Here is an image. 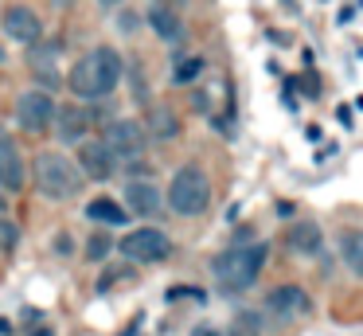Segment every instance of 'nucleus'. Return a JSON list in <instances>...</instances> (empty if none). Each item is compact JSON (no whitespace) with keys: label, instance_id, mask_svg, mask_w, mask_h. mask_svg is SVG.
I'll list each match as a JSON object with an SVG mask.
<instances>
[{"label":"nucleus","instance_id":"obj_19","mask_svg":"<svg viewBox=\"0 0 363 336\" xmlns=\"http://www.w3.org/2000/svg\"><path fill=\"white\" fill-rule=\"evenodd\" d=\"M340 254H344L347 270L363 273V234L359 231H344L340 234Z\"/></svg>","mask_w":363,"mask_h":336},{"label":"nucleus","instance_id":"obj_5","mask_svg":"<svg viewBox=\"0 0 363 336\" xmlns=\"http://www.w3.org/2000/svg\"><path fill=\"white\" fill-rule=\"evenodd\" d=\"M118 250L129 258V262H141V266H157L172 254V239H168L160 227H137L129 231L125 239H118Z\"/></svg>","mask_w":363,"mask_h":336},{"label":"nucleus","instance_id":"obj_3","mask_svg":"<svg viewBox=\"0 0 363 336\" xmlns=\"http://www.w3.org/2000/svg\"><path fill=\"white\" fill-rule=\"evenodd\" d=\"M32 180H35V188H40L43 200H55V203L74 200L79 188H82L79 164H74L67 153H59V148H43V153H35Z\"/></svg>","mask_w":363,"mask_h":336},{"label":"nucleus","instance_id":"obj_2","mask_svg":"<svg viewBox=\"0 0 363 336\" xmlns=\"http://www.w3.org/2000/svg\"><path fill=\"white\" fill-rule=\"evenodd\" d=\"M266 258H269L266 242H235V246H227L223 254H215V262H211L215 281H219L227 293H242V289H250L254 281H258Z\"/></svg>","mask_w":363,"mask_h":336},{"label":"nucleus","instance_id":"obj_17","mask_svg":"<svg viewBox=\"0 0 363 336\" xmlns=\"http://www.w3.org/2000/svg\"><path fill=\"white\" fill-rule=\"evenodd\" d=\"M145 133H149V137H157V141H172L176 133H180V121H176V114L168 106H157L149 114V121H145Z\"/></svg>","mask_w":363,"mask_h":336},{"label":"nucleus","instance_id":"obj_24","mask_svg":"<svg viewBox=\"0 0 363 336\" xmlns=\"http://www.w3.org/2000/svg\"><path fill=\"white\" fill-rule=\"evenodd\" d=\"M98 4H106V8H110V4H118V0H98Z\"/></svg>","mask_w":363,"mask_h":336},{"label":"nucleus","instance_id":"obj_13","mask_svg":"<svg viewBox=\"0 0 363 336\" xmlns=\"http://www.w3.org/2000/svg\"><path fill=\"white\" fill-rule=\"evenodd\" d=\"M160 203H164V195H160V188L152 184L149 176H145V180H133V184L125 188V211H133V215H141V219L157 215Z\"/></svg>","mask_w":363,"mask_h":336},{"label":"nucleus","instance_id":"obj_9","mask_svg":"<svg viewBox=\"0 0 363 336\" xmlns=\"http://www.w3.org/2000/svg\"><path fill=\"white\" fill-rule=\"evenodd\" d=\"M308 313V293L301 286H277L269 289L266 297V317L277 320V325H289V320L305 317Z\"/></svg>","mask_w":363,"mask_h":336},{"label":"nucleus","instance_id":"obj_15","mask_svg":"<svg viewBox=\"0 0 363 336\" xmlns=\"http://www.w3.org/2000/svg\"><path fill=\"white\" fill-rule=\"evenodd\" d=\"M285 242H289V250H293V254H301V258H313V254H320V250H324V234H320V227H316L313 219L293 223L289 234H285Z\"/></svg>","mask_w":363,"mask_h":336},{"label":"nucleus","instance_id":"obj_23","mask_svg":"<svg viewBox=\"0 0 363 336\" xmlns=\"http://www.w3.org/2000/svg\"><path fill=\"white\" fill-rule=\"evenodd\" d=\"M4 63H9V55H4V43H0V67H4Z\"/></svg>","mask_w":363,"mask_h":336},{"label":"nucleus","instance_id":"obj_21","mask_svg":"<svg viewBox=\"0 0 363 336\" xmlns=\"http://www.w3.org/2000/svg\"><path fill=\"white\" fill-rule=\"evenodd\" d=\"M113 250V239H106V234H90V242H86V258H106Z\"/></svg>","mask_w":363,"mask_h":336},{"label":"nucleus","instance_id":"obj_18","mask_svg":"<svg viewBox=\"0 0 363 336\" xmlns=\"http://www.w3.org/2000/svg\"><path fill=\"white\" fill-rule=\"evenodd\" d=\"M203 70H207V59H203V55H184V59L172 63V82H176V86H188V82H196Z\"/></svg>","mask_w":363,"mask_h":336},{"label":"nucleus","instance_id":"obj_8","mask_svg":"<svg viewBox=\"0 0 363 336\" xmlns=\"http://www.w3.org/2000/svg\"><path fill=\"white\" fill-rule=\"evenodd\" d=\"M0 28H4V36H9L12 43H20V47H32V43H40V39H43V20L28 4H9V8H4Z\"/></svg>","mask_w":363,"mask_h":336},{"label":"nucleus","instance_id":"obj_16","mask_svg":"<svg viewBox=\"0 0 363 336\" xmlns=\"http://www.w3.org/2000/svg\"><path fill=\"white\" fill-rule=\"evenodd\" d=\"M86 219L106 223V227H125V223H129V211L121 207V203H113L110 195H98V200L86 203Z\"/></svg>","mask_w":363,"mask_h":336},{"label":"nucleus","instance_id":"obj_14","mask_svg":"<svg viewBox=\"0 0 363 336\" xmlns=\"http://www.w3.org/2000/svg\"><path fill=\"white\" fill-rule=\"evenodd\" d=\"M145 20H149V28L157 31V39H164V43H180L184 39V20L176 16V4L157 0V4H149Z\"/></svg>","mask_w":363,"mask_h":336},{"label":"nucleus","instance_id":"obj_25","mask_svg":"<svg viewBox=\"0 0 363 336\" xmlns=\"http://www.w3.org/2000/svg\"><path fill=\"white\" fill-rule=\"evenodd\" d=\"M0 211H4V195H0Z\"/></svg>","mask_w":363,"mask_h":336},{"label":"nucleus","instance_id":"obj_12","mask_svg":"<svg viewBox=\"0 0 363 336\" xmlns=\"http://www.w3.org/2000/svg\"><path fill=\"white\" fill-rule=\"evenodd\" d=\"M51 125H55L59 141H67V145H79V141L90 133V114L79 106V102H71V106H55Z\"/></svg>","mask_w":363,"mask_h":336},{"label":"nucleus","instance_id":"obj_22","mask_svg":"<svg viewBox=\"0 0 363 336\" xmlns=\"http://www.w3.org/2000/svg\"><path fill=\"white\" fill-rule=\"evenodd\" d=\"M191 336H219V328H207V325H199Z\"/></svg>","mask_w":363,"mask_h":336},{"label":"nucleus","instance_id":"obj_11","mask_svg":"<svg viewBox=\"0 0 363 336\" xmlns=\"http://www.w3.org/2000/svg\"><path fill=\"white\" fill-rule=\"evenodd\" d=\"M24 184H28L24 153H20V145L9 133H0V188H4V192H20Z\"/></svg>","mask_w":363,"mask_h":336},{"label":"nucleus","instance_id":"obj_10","mask_svg":"<svg viewBox=\"0 0 363 336\" xmlns=\"http://www.w3.org/2000/svg\"><path fill=\"white\" fill-rule=\"evenodd\" d=\"M74 164L86 180H113V172H118V156L106 148V141H90V137L79 141V161Z\"/></svg>","mask_w":363,"mask_h":336},{"label":"nucleus","instance_id":"obj_7","mask_svg":"<svg viewBox=\"0 0 363 336\" xmlns=\"http://www.w3.org/2000/svg\"><path fill=\"white\" fill-rule=\"evenodd\" d=\"M51 117H55V98L48 90H24L16 98V125L24 133H43L51 129Z\"/></svg>","mask_w":363,"mask_h":336},{"label":"nucleus","instance_id":"obj_6","mask_svg":"<svg viewBox=\"0 0 363 336\" xmlns=\"http://www.w3.org/2000/svg\"><path fill=\"white\" fill-rule=\"evenodd\" d=\"M106 148H110L113 156L121 161H141L145 153V141H149V133H145L141 121H133V117H118V121L106 125Z\"/></svg>","mask_w":363,"mask_h":336},{"label":"nucleus","instance_id":"obj_4","mask_svg":"<svg viewBox=\"0 0 363 336\" xmlns=\"http://www.w3.org/2000/svg\"><path fill=\"white\" fill-rule=\"evenodd\" d=\"M164 200L176 215L196 219L211 207V180H207V172L199 168V164H184V168H176V176L168 180Z\"/></svg>","mask_w":363,"mask_h":336},{"label":"nucleus","instance_id":"obj_20","mask_svg":"<svg viewBox=\"0 0 363 336\" xmlns=\"http://www.w3.org/2000/svg\"><path fill=\"white\" fill-rule=\"evenodd\" d=\"M16 246H20V223L0 219V254H12Z\"/></svg>","mask_w":363,"mask_h":336},{"label":"nucleus","instance_id":"obj_1","mask_svg":"<svg viewBox=\"0 0 363 336\" xmlns=\"http://www.w3.org/2000/svg\"><path fill=\"white\" fill-rule=\"evenodd\" d=\"M121 75H125V63H121V51L113 43H98L94 51H86L67 75V86L79 102H102L110 98L121 86Z\"/></svg>","mask_w":363,"mask_h":336}]
</instances>
